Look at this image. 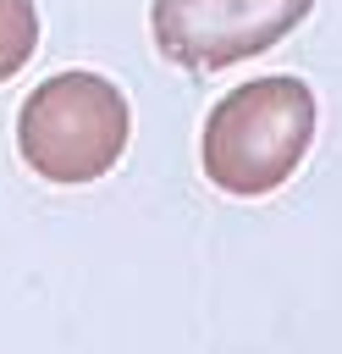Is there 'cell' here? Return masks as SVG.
<instances>
[{
    "mask_svg": "<svg viewBox=\"0 0 342 354\" xmlns=\"http://www.w3.org/2000/svg\"><path fill=\"white\" fill-rule=\"evenodd\" d=\"M314 122H320V105L303 77L270 72V77L237 83L226 100H215L204 122V177L221 194L259 199L303 166L314 144Z\"/></svg>",
    "mask_w": 342,
    "mask_h": 354,
    "instance_id": "1",
    "label": "cell"
},
{
    "mask_svg": "<svg viewBox=\"0 0 342 354\" xmlns=\"http://www.w3.org/2000/svg\"><path fill=\"white\" fill-rule=\"evenodd\" d=\"M132 133L127 94L99 72H55L17 111V149L50 183L105 177Z\"/></svg>",
    "mask_w": 342,
    "mask_h": 354,
    "instance_id": "2",
    "label": "cell"
},
{
    "mask_svg": "<svg viewBox=\"0 0 342 354\" xmlns=\"http://www.w3.org/2000/svg\"><path fill=\"white\" fill-rule=\"evenodd\" d=\"M314 0H154L149 28L165 61L188 72H221L281 44Z\"/></svg>",
    "mask_w": 342,
    "mask_h": 354,
    "instance_id": "3",
    "label": "cell"
},
{
    "mask_svg": "<svg viewBox=\"0 0 342 354\" xmlns=\"http://www.w3.org/2000/svg\"><path fill=\"white\" fill-rule=\"evenodd\" d=\"M39 50V6L33 0H0V83L17 77Z\"/></svg>",
    "mask_w": 342,
    "mask_h": 354,
    "instance_id": "4",
    "label": "cell"
}]
</instances>
